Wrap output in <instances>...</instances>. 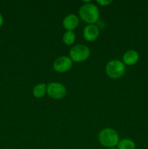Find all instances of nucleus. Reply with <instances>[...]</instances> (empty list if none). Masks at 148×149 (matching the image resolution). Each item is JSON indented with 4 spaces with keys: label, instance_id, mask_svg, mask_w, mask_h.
I'll return each instance as SVG.
<instances>
[{
    "label": "nucleus",
    "instance_id": "nucleus-14",
    "mask_svg": "<svg viewBox=\"0 0 148 149\" xmlns=\"http://www.w3.org/2000/svg\"><path fill=\"white\" fill-rule=\"evenodd\" d=\"M3 22H4V19H3L2 15H1L0 14V27H1V26H2Z\"/></svg>",
    "mask_w": 148,
    "mask_h": 149
},
{
    "label": "nucleus",
    "instance_id": "nucleus-6",
    "mask_svg": "<svg viewBox=\"0 0 148 149\" xmlns=\"http://www.w3.org/2000/svg\"><path fill=\"white\" fill-rule=\"evenodd\" d=\"M73 65V61L68 56H60L53 63V68L59 73H65L69 71Z\"/></svg>",
    "mask_w": 148,
    "mask_h": 149
},
{
    "label": "nucleus",
    "instance_id": "nucleus-3",
    "mask_svg": "<svg viewBox=\"0 0 148 149\" xmlns=\"http://www.w3.org/2000/svg\"><path fill=\"white\" fill-rule=\"evenodd\" d=\"M107 75L112 79H118L123 77L126 71V66L123 62L118 60L109 61L105 66Z\"/></svg>",
    "mask_w": 148,
    "mask_h": 149
},
{
    "label": "nucleus",
    "instance_id": "nucleus-7",
    "mask_svg": "<svg viewBox=\"0 0 148 149\" xmlns=\"http://www.w3.org/2000/svg\"><path fill=\"white\" fill-rule=\"evenodd\" d=\"M100 35V30L98 27L94 24L87 25L84 29L83 36L84 38L88 42H94Z\"/></svg>",
    "mask_w": 148,
    "mask_h": 149
},
{
    "label": "nucleus",
    "instance_id": "nucleus-1",
    "mask_svg": "<svg viewBox=\"0 0 148 149\" xmlns=\"http://www.w3.org/2000/svg\"><path fill=\"white\" fill-rule=\"evenodd\" d=\"M79 16L84 22L91 25L97 22L100 17V11L95 4L86 3L83 4L79 10Z\"/></svg>",
    "mask_w": 148,
    "mask_h": 149
},
{
    "label": "nucleus",
    "instance_id": "nucleus-10",
    "mask_svg": "<svg viewBox=\"0 0 148 149\" xmlns=\"http://www.w3.org/2000/svg\"><path fill=\"white\" fill-rule=\"evenodd\" d=\"M47 84L44 83H41L35 86L33 89V95L36 98H41L46 93Z\"/></svg>",
    "mask_w": 148,
    "mask_h": 149
},
{
    "label": "nucleus",
    "instance_id": "nucleus-11",
    "mask_svg": "<svg viewBox=\"0 0 148 149\" xmlns=\"http://www.w3.org/2000/svg\"><path fill=\"white\" fill-rule=\"evenodd\" d=\"M117 146L118 149H135L136 144L132 140L129 138H124L119 141Z\"/></svg>",
    "mask_w": 148,
    "mask_h": 149
},
{
    "label": "nucleus",
    "instance_id": "nucleus-12",
    "mask_svg": "<svg viewBox=\"0 0 148 149\" xmlns=\"http://www.w3.org/2000/svg\"><path fill=\"white\" fill-rule=\"evenodd\" d=\"M75 40V34L72 31H67L62 36V41L66 45H72Z\"/></svg>",
    "mask_w": 148,
    "mask_h": 149
},
{
    "label": "nucleus",
    "instance_id": "nucleus-8",
    "mask_svg": "<svg viewBox=\"0 0 148 149\" xmlns=\"http://www.w3.org/2000/svg\"><path fill=\"white\" fill-rule=\"evenodd\" d=\"M79 23V18L74 14H70L65 16L62 21L63 27L67 31H73L77 28Z\"/></svg>",
    "mask_w": 148,
    "mask_h": 149
},
{
    "label": "nucleus",
    "instance_id": "nucleus-5",
    "mask_svg": "<svg viewBox=\"0 0 148 149\" xmlns=\"http://www.w3.org/2000/svg\"><path fill=\"white\" fill-rule=\"evenodd\" d=\"M66 88L62 84L59 82H51L47 84L46 93L48 95L55 100H59L66 95Z\"/></svg>",
    "mask_w": 148,
    "mask_h": 149
},
{
    "label": "nucleus",
    "instance_id": "nucleus-9",
    "mask_svg": "<svg viewBox=\"0 0 148 149\" xmlns=\"http://www.w3.org/2000/svg\"><path fill=\"white\" fill-rule=\"evenodd\" d=\"M139 53L133 49L126 51L123 55V63L127 65H134L139 61Z\"/></svg>",
    "mask_w": 148,
    "mask_h": 149
},
{
    "label": "nucleus",
    "instance_id": "nucleus-4",
    "mask_svg": "<svg viewBox=\"0 0 148 149\" xmlns=\"http://www.w3.org/2000/svg\"><path fill=\"white\" fill-rule=\"evenodd\" d=\"M90 55V49L84 45H77L70 50V58L74 62H83L88 59Z\"/></svg>",
    "mask_w": 148,
    "mask_h": 149
},
{
    "label": "nucleus",
    "instance_id": "nucleus-15",
    "mask_svg": "<svg viewBox=\"0 0 148 149\" xmlns=\"http://www.w3.org/2000/svg\"><path fill=\"white\" fill-rule=\"evenodd\" d=\"M109 149H118V148H109Z\"/></svg>",
    "mask_w": 148,
    "mask_h": 149
},
{
    "label": "nucleus",
    "instance_id": "nucleus-2",
    "mask_svg": "<svg viewBox=\"0 0 148 149\" xmlns=\"http://www.w3.org/2000/svg\"><path fill=\"white\" fill-rule=\"evenodd\" d=\"M98 139L100 144L108 148H114L119 143L118 132L112 128H104L99 133Z\"/></svg>",
    "mask_w": 148,
    "mask_h": 149
},
{
    "label": "nucleus",
    "instance_id": "nucleus-13",
    "mask_svg": "<svg viewBox=\"0 0 148 149\" xmlns=\"http://www.w3.org/2000/svg\"><path fill=\"white\" fill-rule=\"evenodd\" d=\"M97 4L101 6H107L112 2L111 0H97Z\"/></svg>",
    "mask_w": 148,
    "mask_h": 149
}]
</instances>
